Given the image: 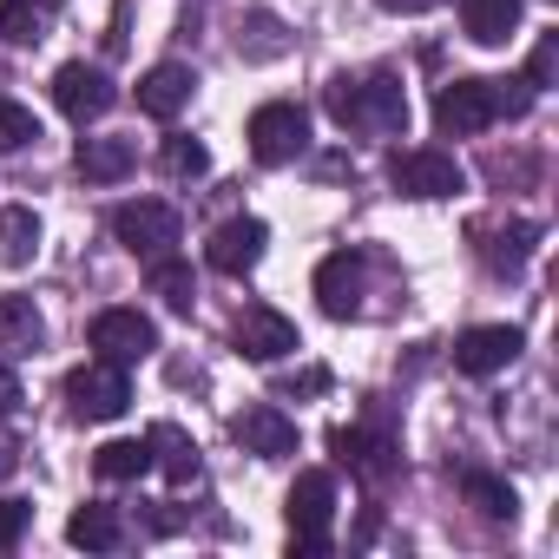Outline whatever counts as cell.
<instances>
[{
    "mask_svg": "<svg viewBox=\"0 0 559 559\" xmlns=\"http://www.w3.org/2000/svg\"><path fill=\"white\" fill-rule=\"evenodd\" d=\"M526 106H533L526 80H448L435 99V126H441V139H474L493 119H520Z\"/></svg>",
    "mask_w": 559,
    "mask_h": 559,
    "instance_id": "cell-1",
    "label": "cell"
},
{
    "mask_svg": "<svg viewBox=\"0 0 559 559\" xmlns=\"http://www.w3.org/2000/svg\"><path fill=\"white\" fill-rule=\"evenodd\" d=\"M330 119L343 132H402L408 126V93L376 73V80H330Z\"/></svg>",
    "mask_w": 559,
    "mask_h": 559,
    "instance_id": "cell-2",
    "label": "cell"
},
{
    "mask_svg": "<svg viewBox=\"0 0 559 559\" xmlns=\"http://www.w3.org/2000/svg\"><path fill=\"white\" fill-rule=\"evenodd\" d=\"M330 520H336V474H323V467L297 474V487H290V559H323Z\"/></svg>",
    "mask_w": 559,
    "mask_h": 559,
    "instance_id": "cell-3",
    "label": "cell"
},
{
    "mask_svg": "<svg viewBox=\"0 0 559 559\" xmlns=\"http://www.w3.org/2000/svg\"><path fill=\"white\" fill-rule=\"evenodd\" d=\"M67 408L80 415V421H119L126 408H132V382H126V362H80L73 376H67Z\"/></svg>",
    "mask_w": 559,
    "mask_h": 559,
    "instance_id": "cell-4",
    "label": "cell"
},
{
    "mask_svg": "<svg viewBox=\"0 0 559 559\" xmlns=\"http://www.w3.org/2000/svg\"><path fill=\"white\" fill-rule=\"evenodd\" d=\"M243 139H250L257 165H290V158H304V145H310V112L290 106V99H270V106L250 112Z\"/></svg>",
    "mask_w": 559,
    "mask_h": 559,
    "instance_id": "cell-5",
    "label": "cell"
},
{
    "mask_svg": "<svg viewBox=\"0 0 559 559\" xmlns=\"http://www.w3.org/2000/svg\"><path fill=\"white\" fill-rule=\"evenodd\" d=\"M112 237H119L132 257H171V243H178V211L158 204V198H132V204L112 211Z\"/></svg>",
    "mask_w": 559,
    "mask_h": 559,
    "instance_id": "cell-6",
    "label": "cell"
},
{
    "mask_svg": "<svg viewBox=\"0 0 559 559\" xmlns=\"http://www.w3.org/2000/svg\"><path fill=\"white\" fill-rule=\"evenodd\" d=\"M389 178H395V191L402 198H454L467 178H461V165L448 158V152H435V145H415V152H395L389 158Z\"/></svg>",
    "mask_w": 559,
    "mask_h": 559,
    "instance_id": "cell-7",
    "label": "cell"
},
{
    "mask_svg": "<svg viewBox=\"0 0 559 559\" xmlns=\"http://www.w3.org/2000/svg\"><path fill=\"white\" fill-rule=\"evenodd\" d=\"M520 349H526V336L513 323H480V330H461L454 336V369L461 376H500Z\"/></svg>",
    "mask_w": 559,
    "mask_h": 559,
    "instance_id": "cell-8",
    "label": "cell"
},
{
    "mask_svg": "<svg viewBox=\"0 0 559 559\" xmlns=\"http://www.w3.org/2000/svg\"><path fill=\"white\" fill-rule=\"evenodd\" d=\"M362 270H369L362 250H336V257H323V270H317V304H323V317H336V323L362 317Z\"/></svg>",
    "mask_w": 559,
    "mask_h": 559,
    "instance_id": "cell-9",
    "label": "cell"
},
{
    "mask_svg": "<svg viewBox=\"0 0 559 559\" xmlns=\"http://www.w3.org/2000/svg\"><path fill=\"white\" fill-rule=\"evenodd\" d=\"M112 99H119L112 80H106L99 67H86V60H67V67L53 73V106H60L67 119H80V126L99 119V112H112Z\"/></svg>",
    "mask_w": 559,
    "mask_h": 559,
    "instance_id": "cell-10",
    "label": "cell"
},
{
    "mask_svg": "<svg viewBox=\"0 0 559 559\" xmlns=\"http://www.w3.org/2000/svg\"><path fill=\"white\" fill-rule=\"evenodd\" d=\"M93 349H99L106 362H145V356L158 349V330H152V317H139V310H99V317H93Z\"/></svg>",
    "mask_w": 559,
    "mask_h": 559,
    "instance_id": "cell-11",
    "label": "cell"
},
{
    "mask_svg": "<svg viewBox=\"0 0 559 559\" xmlns=\"http://www.w3.org/2000/svg\"><path fill=\"white\" fill-rule=\"evenodd\" d=\"M263 243H270L263 217H230V224H217V230H211V243H204V263H211L217 276H243V270H257Z\"/></svg>",
    "mask_w": 559,
    "mask_h": 559,
    "instance_id": "cell-12",
    "label": "cell"
},
{
    "mask_svg": "<svg viewBox=\"0 0 559 559\" xmlns=\"http://www.w3.org/2000/svg\"><path fill=\"white\" fill-rule=\"evenodd\" d=\"M230 435H237L243 454H257V461H284V454H297V421H290L284 408H270V402L243 408V415L230 421Z\"/></svg>",
    "mask_w": 559,
    "mask_h": 559,
    "instance_id": "cell-13",
    "label": "cell"
},
{
    "mask_svg": "<svg viewBox=\"0 0 559 559\" xmlns=\"http://www.w3.org/2000/svg\"><path fill=\"white\" fill-rule=\"evenodd\" d=\"M297 349V323L290 317H276L270 304H250L243 317H237V356H250V362H276V356H290Z\"/></svg>",
    "mask_w": 559,
    "mask_h": 559,
    "instance_id": "cell-14",
    "label": "cell"
},
{
    "mask_svg": "<svg viewBox=\"0 0 559 559\" xmlns=\"http://www.w3.org/2000/svg\"><path fill=\"white\" fill-rule=\"evenodd\" d=\"M330 448H336V454H343V467H349V474H362L369 487H382V480H395V474H402V454H395L389 441L362 435V428H336V435H330Z\"/></svg>",
    "mask_w": 559,
    "mask_h": 559,
    "instance_id": "cell-15",
    "label": "cell"
},
{
    "mask_svg": "<svg viewBox=\"0 0 559 559\" xmlns=\"http://www.w3.org/2000/svg\"><path fill=\"white\" fill-rule=\"evenodd\" d=\"M191 93H198L191 67L165 60V67H152V73L139 80V112H145V119H178V112L191 106Z\"/></svg>",
    "mask_w": 559,
    "mask_h": 559,
    "instance_id": "cell-16",
    "label": "cell"
},
{
    "mask_svg": "<svg viewBox=\"0 0 559 559\" xmlns=\"http://www.w3.org/2000/svg\"><path fill=\"white\" fill-rule=\"evenodd\" d=\"M461 27L474 47H507L520 27V0H461Z\"/></svg>",
    "mask_w": 559,
    "mask_h": 559,
    "instance_id": "cell-17",
    "label": "cell"
},
{
    "mask_svg": "<svg viewBox=\"0 0 559 559\" xmlns=\"http://www.w3.org/2000/svg\"><path fill=\"white\" fill-rule=\"evenodd\" d=\"M132 158H139L132 139H80V152H73V165H80L86 185H119L132 171Z\"/></svg>",
    "mask_w": 559,
    "mask_h": 559,
    "instance_id": "cell-18",
    "label": "cell"
},
{
    "mask_svg": "<svg viewBox=\"0 0 559 559\" xmlns=\"http://www.w3.org/2000/svg\"><path fill=\"white\" fill-rule=\"evenodd\" d=\"M47 343V323L34 310V297H0V349L8 356H34Z\"/></svg>",
    "mask_w": 559,
    "mask_h": 559,
    "instance_id": "cell-19",
    "label": "cell"
},
{
    "mask_svg": "<svg viewBox=\"0 0 559 559\" xmlns=\"http://www.w3.org/2000/svg\"><path fill=\"white\" fill-rule=\"evenodd\" d=\"M53 27V0H0V40L8 47H40Z\"/></svg>",
    "mask_w": 559,
    "mask_h": 559,
    "instance_id": "cell-20",
    "label": "cell"
},
{
    "mask_svg": "<svg viewBox=\"0 0 559 559\" xmlns=\"http://www.w3.org/2000/svg\"><path fill=\"white\" fill-rule=\"evenodd\" d=\"M34 257H40V217H34L27 204L0 211V263H8V270H27Z\"/></svg>",
    "mask_w": 559,
    "mask_h": 559,
    "instance_id": "cell-21",
    "label": "cell"
},
{
    "mask_svg": "<svg viewBox=\"0 0 559 559\" xmlns=\"http://www.w3.org/2000/svg\"><path fill=\"white\" fill-rule=\"evenodd\" d=\"M67 539L86 546V552H119V546H126V520H119L112 507H80V513L67 520Z\"/></svg>",
    "mask_w": 559,
    "mask_h": 559,
    "instance_id": "cell-22",
    "label": "cell"
},
{
    "mask_svg": "<svg viewBox=\"0 0 559 559\" xmlns=\"http://www.w3.org/2000/svg\"><path fill=\"white\" fill-rule=\"evenodd\" d=\"M145 441H152V467H165L171 487H191V480H198V448H191L178 428H152Z\"/></svg>",
    "mask_w": 559,
    "mask_h": 559,
    "instance_id": "cell-23",
    "label": "cell"
},
{
    "mask_svg": "<svg viewBox=\"0 0 559 559\" xmlns=\"http://www.w3.org/2000/svg\"><path fill=\"white\" fill-rule=\"evenodd\" d=\"M93 474L99 480H145L152 474V441H106L93 454Z\"/></svg>",
    "mask_w": 559,
    "mask_h": 559,
    "instance_id": "cell-24",
    "label": "cell"
},
{
    "mask_svg": "<svg viewBox=\"0 0 559 559\" xmlns=\"http://www.w3.org/2000/svg\"><path fill=\"white\" fill-rule=\"evenodd\" d=\"M152 297H165V310L191 317V304H198V284H191V270H185L178 257H152Z\"/></svg>",
    "mask_w": 559,
    "mask_h": 559,
    "instance_id": "cell-25",
    "label": "cell"
},
{
    "mask_svg": "<svg viewBox=\"0 0 559 559\" xmlns=\"http://www.w3.org/2000/svg\"><path fill=\"white\" fill-rule=\"evenodd\" d=\"M237 53H243V60H284L290 40H284V27H276L270 14H250V21L237 27Z\"/></svg>",
    "mask_w": 559,
    "mask_h": 559,
    "instance_id": "cell-26",
    "label": "cell"
},
{
    "mask_svg": "<svg viewBox=\"0 0 559 559\" xmlns=\"http://www.w3.org/2000/svg\"><path fill=\"white\" fill-rule=\"evenodd\" d=\"M533 243H539V224H526V217H520V224H507V230H500V243H493L487 257H493V270H520V263L533 257Z\"/></svg>",
    "mask_w": 559,
    "mask_h": 559,
    "instance_id": "cell-27",
    "label": "cell"
},
{
    "mask_svg": "<svg viewBox=\"0 0 559 559\" xmlns=\"http://www.w3.org/2000/svg\"><path fill=\"white\" fill-rule=\"evenodd\" d=\"M461 487H467V500H474L487 520H513V487H507V480H493V474H467Z\"/></svg>",
    "mask_w": 559,
    "mask_h": 559,
    "instance_id": "cell-28",
    "label": "cell"
},
{
    "mask_svg": "<svg viewBox=\"0 0 559 559\" xmlns=\"http://www.w3.org/2000/svg\"><path fill=\"white\" fill-rule=\"evenodd\" d=\"M40 139V119L21 106V99H0V152H21Z\"/></svg>",
    "mask_w": 559,
    "mask_h": 559,
    "instance_id": "cell-29",
    "label": "cell"
},
{
    "mask_svg": "<svg viewBox=\"0 0 559 559\" xmlns=\"http://www.w3.org/2000/svg\"><path fill=\"white\" fill-rule=\"evenodd\" d=\"M165 171L171 178H204L211 171V152L198 139H165Z\"/></svg>",
    "mask_w": 559,
    "mask_h": 559,
    "instance_id": "cell-30",
    "label": "cell"
},
{
    "mask_svg": "<svg viewBox=\"0 0 559 559\" xmlns=\"http://www.w3.org/2000/svg\"><path fill=\"white\" fill-rule=\"evenodd\" d=\"M27 526H34V507H27V500H0V552L21 546Z\"/></svg>",
    "mask_w": 559,
    "mask_h": 559,
    "instance_id": "cell-31",
    "label": "cell"
},
{
    "mask_svg": "<svg viewBox=\"0 0 559 559\" xmlns=\"http://www.w3.org/2000/svg\"><path fill=\"white\" fill-rule=\"evenodd\" d=\"M552 67H559V40L546 34L539 47H533V60H526V86L539 93V86H552Z\"/></svg>",
    "mask_w": 559,
    "mask_h": 559,
    "instance_id": "cell-32",
    "label": "cell"
},
{
    "mask_svg": "<svg viewBox=\"0 0 559 559\" xmlns=\"http://www.w3.org/2000/svg\"><path fill=\"white\" fill-rule=\"evenodd\" d=\"M323 389H330V369H304V376L276 382V395H323Z\"/></svg>",
    "mask_w": 559,
    "mask_h": 559,
    "instance_id": "cell-33",
    "label": "cell"
},
{
    "mask_svg": "<svg viewBox=\"0 0 559 559\" xmlns=\"http://www.w3.org/2000/svg\"><path fill=\"white\" fill-rule=\"evenodd\" d=\"M21 408V382H14V369H0V421H8Z\"/></svg>",
    "mask_w": 559,
    "mask_h": 559,
    "instance_id": "cell-34",
    "label": "cell"
},
{
    "mask_svg": "<svg viewBox=\"0 0 559 559\" xmlns=\"http://www.w3.org/2000/svg\"><path fill=\"white\" fill-rule=\"evenodd\" d=\"M376 8H382V14H428L435 0H376Z\"/></svg>",
    "mask_w": 559,
    "mask_h": 559,
    "instance_id": "cell-35",
    "label": "cell"
},
{
    "mask_svg": "<svg viewBox=\"0 0 559 559\" xmlns=\"http://www.w3.org/2000/svg\"><path fill=\"white\" fill-rule=\"evenodd\" d=\"M14 467H21V448H14V441H0V480H8Z\"/></svg>",
    "mask_w": 559,
    "mask_h": 559,
    "instance_id": "cell-36",
    "label": "cell"
}]
</instances>
